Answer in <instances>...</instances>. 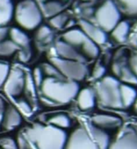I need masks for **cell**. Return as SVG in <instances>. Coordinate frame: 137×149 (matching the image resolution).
I'll return each instance as SVG.
<instances>
[{"label": "cell", "instance_id": "obj_16", "mask_svg": "<svg viewBox=\"0 0 137 149\" xmlns=\"http://www.w3.org/2000/svg\"><path fill=\"white\" fill-rule=\"evenodd\" d=\"M90 134L93 141L96 144L99 149H108L110 146V137L108 134L100 127L94 126L93 124L89 127Z\"/></svg>", "mask_w": 137, "mask_h": 149}, {"label": "cell", "instance_id": "obj_2", "mask_svg": "<svg viewBox=\"0 0 137 149\" xmlns=\"http://www.w3.org/2000/svg\"><path fill=\"white\" fill-rule=\"evenodd\" d=\"M42 97L53 102L55 105H66L74 100L80 91L78 82L66 79L46 77L41 83Z\"/></svg>", "mask_w": 137, "mask_h": 149}, {"label": "cell", "instance_id": "obj_15", "mask_svg": "<svg viewBox=\"0 0 137 149\" xmlns=\"http://www.w3.org/2000/svg\"><path fill=\"white\" fill-rule=\"evenodd\" d=\"M87 39V37L80 28H72L70 30H67L62 36L63 41L76 48L79 46L81 47V45Z\"/></svg>", "mask_w": 137, "mask_h": 149}, {"label": "cell", "instance_id": "obj_37", "mask_svg": "<svg viewBox=\"0 0 137 149\" xmlns=\"http://www.w3.org/2000/svg\"><path fill=\"white\" fill-rule=\"evenodd\" d=\"M6 107H7V105H6L5 100L3 98L2 95H0V129L2 127V121H3V114H4Z\"/></svg>", "mask_w": 137, "mask_h": 149}, {"label": "cell", "instance_id": "obj_22", "mask_svg": "<svg viewBox=\"0 0 137 149\" xmlns=\"http://www.w3.org/2000/svg\"><path fill=\"white\" fill-rule=\"evenodd\" d=\"M48 121H49V125H52L53 127H56L63 130L69 128L72 125V120L69 118V116L62 113L53 114L52 116L50 117Z\"/></svg>", "mask_w": 137, "mask_h": 149}, {"label": "cell", "instance_id": "obj_32", "mask_svg": "<svg viewBox=\"0 0 137 149\" xmlns=\"http://www.w3.org/2000/svg\"><path fill=\"white\" fill-rule=\"evenodd\" d=\"M17 106L19 108V110L24 113L25 115H31L32 113V109L29 102L25 100H18L17 101Z\"/></svg>", "mask_w": 137, "mask_h": 149}, {"label": "cell", "instance_id": "obj_40", "mask_svg": "<svg viewBox=\"0 0 137 149\" xmlns=\"http://www.w3.org/2000/svg\"><path fill=\"white\" fill-rule=\"evenodd\" d=\"M37 1H38V2H41V3H45V2H46L47 0H37Z\"/></svg>", "mask_w": 137, "mask_h": 149}, {"label": "cell", "instance_id": "obj_35", "mask_svg": "<svg viewBox=\"0 0 137 149\" xmlns=\"http://www.w3.org/2000/svg\"><path fill=\"white\" fill-rule=\"evenodd\" d=\"M105 73H106L105 66H103L102 65H98L94 67V69L93 71V78L94 79L100 80L105 76Z\"/></svg>", "mask_w": 137, "mask_h": 149}, {"label": "cell", "instance_id": "obj_27", "mask_svg": "<svg viewBox=\"0 0 137 149\" xmlns=\"http://www.w3.org/2000/svg\"><path fill=\"white\" fill-rule=\"evenodd\" d=\"M68 21H69V17H68L67 13L62 11L52 17H50L49 24H50V27H52L53 29L60 30V29L64 28V26H66V24H67Z\"/></svg>", "mask_w": 137, "mask_h": 149}, {"label": "cell", "instance_id": "obj_36", "mask_svg": "<svg viewBox=\"0 0 137 149\" xmlns=\"http://www.w3.org/2000/svg\"><path fill=\"white\" fill-rule=\"evenodd\" d=\"M129 66L137 77V53H134L130 56L129 60Z\"/></svg>", "mask_w": 137, "mask_h": 149}, {"label": "cell", "instance_id": "obj_8", "mask_svg": "<svg viewBox=\"0 0 137 149\" xmlns=\"http://www.w3.org/2000/svg\"><path fill=\"white\" fill-rule=\"evenodd\" d=\"M64 149H99L88 132L83 127H78L67 137Z\"/></svg>", "mask_w": 137, "mask_h": 149}, {"label": "cell", "instance_id": "obj_44", "mask_svg": "<svg viewBox=\"0 0 137 149\" xmlns=\"http://www.w3.org/2000/svg\"><path fill=\"white\" fill-rule=\"evenodd\" d=\"M0 149H3V148H0Z\"/></svg>", "mask_w": 137, "mask_h": 149}, {"label": "cell", "instance_id": "obj_11", "mask_svg": "<svg viewBox=\"0 0 137 149\" xmlns=\"http://www.w3.org/2000/svg\"><path fill=\"white\" fill-rule=\"evenodd\" d=\"M55 51L58 55L57 57H59L61 58L80 62L86 61V58L84 57V55L80 53L76 47L69 45L63 40H59L55 43Z\"/></svg>", "mask_w": 137, "mask_h": 149}, {"label": "cell", "instance_id": "obj_41", "mask_svg": "<svg viewBox=\"0 0 137 149\" xmlns=\"http://www.w3.org/2000/svg\"><path fill=\"white\" fill-rule=\"evenodd\" d=\"M24 149H31V148H29V146H27V147H26L25 148H24Z\"/></svg>", "mask_w": 137, "mask_h": 149}, {"label": "cell", "instance_id": "obj_12", "mask_svg": "<svg viewBox=\"0 0 137 149\" xmlns=\"http://www.w3.org/2000/svg\"><path fill=\"white\" fill-rule=\"evenodd\" d=\"M21 123L22 116L19 111L14 106L7 105L4 111L1 128L4 131H11L20 126Z\"/></svg>", "mask_w": 137, "mask_h": 149}, {"label": "cell", "instance_id": "obj_42", "mask_svg": "<svg viewBox=\"0 0 137 149\" xmlns=\"http://www.w3.org/2000/svg\"><path fill=\"white\" fill-rule=\"evenodd\" d=\"M60 1H68V0H60Z\"/></svg>", "mask_w": 137, "mask_h": 149}, {"label": "cell", "instance_id": "obj_24", "mask_svg": "<svg viewBox=\"0 0 137 149\" xmlns=\"http://www.w3.org/2000/svg\"><path fill=\"white\" fill-rule=\"evenodd\" d=\"M81 50L85 58L87 57L89 58H96L100 54L99 45L88 38L81 45Z\"/></svg>", "mask_w": 137, "mask_h": 149}, {"label": "cell", "instance_id": "obj_14", "mask_svg": "<svg viewBox=\"0 0 137 149\" xmlns=\"http://www.w3.org/2000/svg\"><path fill=\"white\" fill-rule=\"evenodd\" d=\"M76 99L79 108L83 111H87L94 107L96 94L93 89L87 87L79 91Z\"/></svg>", "mask_w": 137, "mask_h": 149}, {"label": "cell", "instance_id": "obj_21", "mask_svg": "<svg viewBox=\"0 0 137 149\" xmlns=\"http://www.w3.org/2000/svg\"><path fill=\"white\" fill-rule=\"evenodd\" d=\"M14 10L11 0H0V25H5L10 21Z\"/></svg>", "mask_w": 137, "mask_h": 149}, {"label": "cell", "instance_id": "obj_38", "mask_svg": "<svg viewBox=\"0 0 137 149\" xmlns=\"http://www.w3.org/2000/svg\"><path fill=\"white\" fill-rule=\"evenodd\" d=\"M133 39H134V42L137 45V30L136 31V32H135V34L133 36Z\"/></svg>", "mask_w": 137, "mask_h": 149}, {"label": "cell", "instance_id": "obj_13", "mask_svg": "<svg viewBox=\"0 0 137 149\" xmlns=\"http://www.w3.org/2000/svg\"><path fill=\"white\" fill-rule=\"evenodd\" d=\"M91 122L94 126L101 129H115L122 126V120L121 118L111 114H95L92 117Z\"/></svg>", "mask_w": 137, "mask_h": 149}, {"label": "cell", "instance_id": "obj_29", "mask_svg": "<svg viewBox=\"0 0 137 149\" xmlns=\"http://www.w3.org/2000/svg\"><path fill=\"white\" fill-rule=\"evenodd\" d=\"M40 68L42 69L44 74L46 75V77L55 78V79H65L62 76V74L59 72V71L57 69V67L54 65H52L51 62L42 64Z\"/></svg>", "mask_w": 137, "mask_h": 149}, {"label": "cell", "instance_id": "obj_18", "mask_svg": "<svg viewBox=\"0 0 137 149\" xmlns=\"http://www.w3.org/2000/svg\"><path fill=\"white\" fill-rule=\"evenodd\" d=\"M121 99L123 108L130 107L134 105L137 98V90L130 85L121 84L120 86Z\"/></svg>", "mask_w": 137, "mask_h": 149}, {"label": "cell", "instance_id": "obj_5", "mask_svg": "<svg viewBox=\"0 0 137 149\" xmlns=\"http://www.w3.org/2000/svg\"><path fill=\"white\" fill-rule=\"evenodd\" d=\"M96 24L110 32L122 20V10L114 0H104L94 11Z\"/></svg>", "mask_w": 137, "mask_h": 149}, {"label": "cell", "instance_id": "obj_7", "mask_svg": "<svg viewBox=\"0 0 137 149\" xmlns=\"http://www.w3.org/2000/svg\"><path fill=\"white\" fill-rule=\"evenodd\" d=\"M26 73L18 67L10 70L7 79L3 84L4 92L10 97L16 98L19 96L25 88Z\"/></svg>", "mask_w": 137, "mask_h": 149}, {"label": "cell", "instance_id": "obj_10", "mask_svg": "<svg viewBox=\"0 0 137 149\" xmlns=\"http://www.w3.org/2000/svg\"><path fill=\"white\" fill-rule=\"evenodd\" d=\"M80 28L89 39L96 43L98 45H104L108 41L107 32L96 24L86 19H81L80 21Z\"/></svg>", "mask_w": 137, "mask_h": 149}, {"label": "cell", "instance_id": "obj_34", "mask_svg": "<svg viewBox=\"0 0 137 149\" xmlns=\"http://www.w3.org/2000/svg\"><path fill=\"white\" fill-rule=\"evenodd\" d=\"M31 51L30 47L27 48H23L18 51V58L21 62H27L31 59Z\"/></svg>", "mask_w": 137, "mask_h": 149}, {"label": "cell", "instance_id": "obj_17", "mask_svg": "<svg viewBox=\"0 0 137 149\" xmlns=\"http://www.w3.org/2000/svg\"><path fill=\"white\" fill-rule=\"evenodd\" d=\"M130 30L131 26L129 22L127 20H121L110 31L111 37L117 43H124L130 35Z\"/></svg>", "mask_w": 137, "mask_h": 149}, {"label": "cell", "instance_id": "obj_19", "mask_svg": "<svg viewBox=\"0 0 137 149\" xmlns=\"http://www.w3.org/2000/svg\"><path fill=\"white\" fill-rule=\"evenodd\" d=\"M9 36L10 38V40L19 47V50L30 47L29 37L20 29L16 27L10 28L9 30Z\"/></svg>", "mask_w": 137, "mask_h": 149}, {"label": "cell", "instance_id": "obj_20", "mask_svg": "<svg viewBox=\"0 0 137 149\" xmlns=\"http://www.w3.org/2000/svg\"><path fill=\"white\" fill-rule=\"evenodd\" d=\"M43 16L47 17H52L63 11L64 4L58 0H50L43 3L42 7H40Z\"/></svg>", "mask_w": 137, "mask_h": 149}, {"label": "cell", "instance_id": "obj_31", "mask_svg": "<svg viewBox=\"0 0 137 149\" xmlns=\"http://www.w3.org/2000/svg\"><path fill=\"white\" fill-rule=\"evenodd\" d=\"M0 148L3 149H18V146L13 139L6 137L0 139Z\"/></svg>", "mask_w": 137, "mask_h": 149}, {"label": "cell", "instance_id": "obj_9", "mask_svg": "<svg viewBox=\"0 0 137 149\" xmlns=\"http://www.w3.org/2000/svg\"><path fill=\"white\" fill-rule=\"evenodd\" d=\"M108 149H137V131L132 127H125Z\"/></svg>", "mask_w": 137, "mask_h": 149}, {"label": "cell", "instance_id": "obj_1", "mask_svg": "<svg viewBox=\"0 0 137 149\" xmlns=\"http://www.w3.org/2000/svg\"><path fill=\"white\" fill-rule=\"evenodd\" d=\"M24 137L36 149H64L68 136L63 129L35 123L25 129Z\"/></svg>", "mask_w": 137, "mask_h": 149}, {"label": "cell", "instance_id": "obj_33", "mask_svg": "<svg viewBox=\"0 0 137 149\" xmlns=\"http://www.w3.org/2000/svg\"><path fill=\"white\" fill-rule=\"evenodd\" d=\"M45 74L42 71V69L40 67H36L33 71V74H32V79L34 81V84L36 86L39 87L41 83L43 82L44 79H45Z\"/></svg>", "mask_w": 137, "mask_h": 149}, {"label": "cell", "instance_id": "obj_4", "mask_svg": "<svg viewBox=\"0 0 137 149\" xmlns=\"http://www.w3.org/2000/svg\"><path fill=\"white\" fill-rule=\"evenodd\" d=\"M14 14L17 23L29 31L38 27L43 19L41 9L34 0H23L18 3Z\"/></svg>", "mask_w": 137, "mask_h": 149}, {"label": "cell", "instance_id": "obj_23", "mask_svg": "<svg viewBox=\"0 0 137 149\" xmlns=\"http://www.w3.org/2000/svg\"><path fill=\"white\" fill-rule=\"evenodd\" d=\"M35 38L42 45L50 43L53 39V32L52 28L47 25H42L38 27L35 34Z\"/></svg>", "mask_w": 137, "mask_h": 149}, {"label": "cell", "instance_id": "obj_43", "mask_svg": "<svg viewBox=\"0 0 137 149\" xmlns=\"http://www.w3.org/2000/svg\"><path fill=\"white\" fill-rule=\"evenodd\" d=\"M85 1H89V0H85Z\"/></svg>", "mask_w": 137, "mask_h": 149}, {"label": "cell", "instance_id": "obj_3", "mask_svg": "<svg viewBox=\"0 0 137 149\" xmlns=\"http://www.w3.org/2000/svg\"><path fill=\"white\" fill-rule=\"evenodd\" d=\"M119 79L113 76H104L96 85L95 94L100 103L107 107L120 109L123 108Z\"/></svg>", "mask_w": 137, "mask_h": 149}, {"label": "cell", "instance_id": "obj_26", "mask_svg": "<svg viewBox=\"0 0 137 149\" xmlns=\"http://www.w3.org/2000/svg\"><path fill=\"white\" fill-rule=\"evenodd\" d=\"M121 10L131 16H137V0H114Z\"/></svg>", "mask_w": 137, "mask_h": 149}, {"label": "cell", "instance_id": "obj_25", "mask_svg": "<svg viewBox=\"0 0 137 149\" xmlns=\"http://www.w3.org/2000/svg\"><path fill=\"white\" fill-rule=\"evenodd\" d=\"M124 84L130 85V86H136L137 85V77L134 74V72L131 71L130 67L128 65H124L121 70L120 76L118 77Z\"/></svg>", "mask_w": 137, "mask_h": 149}, {"label": "cell", "instance_id": "obj_30", "mask_svg": "<svg viewBox=\"0 0 137 149\" xmlns=\"http://www.w3.org/2000/svg\"><path fill=\"white\" fill-rule=\"evenodd\" d=\"M10 70V65L6 62L0 61V87L3 86V84L7 79Z\"/></svg>", "mask_w": 137, "mask_h": 149}, {"label": "cell", "instance_id": "obj_39", "mask_svg": "<svg viewBox=\"0 0 137 149\" xmlns=\"http://www.w3.org/2000/svg\"><path fill=\"white\" fill-rule=\"evenodd\" d=\"M134 110L136 111L137 113V98H136V101H135V103H134Z\"/></svg>", "mask_w": 137, "mask_h": 149}, {"label": "cell", "instance_id": "obj_6", "mask_svg": "<svg viewBox=\"0 0 137 149\" xmlns=\"http://www.w3.org/2000/svg\"><path fill=\"white\" fill-rule=\"evenodd\" d=\"M50 62L57 67L65 79L69 80L81 81L88 73V68L85 62L64 59L59 57H52Z\"/></svg>", "mask_w": 137, "mask_h": 149}, {"label": "cell", "instance_id": "obj_28", "mask_svg": "<svg viewBox=\"0 0 137 149\" xmlns=\"http://www.w3.org/2000/svg\"><path fill=\"white\" fill-rule=\"evenodd\" d=\"M19 51V47L14 44L10 39H4L0 41V56L8 57Z\"/></svg>", "mask_w": 137, "mask_h": 149}]
</instances>
